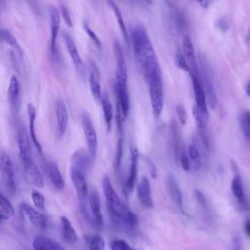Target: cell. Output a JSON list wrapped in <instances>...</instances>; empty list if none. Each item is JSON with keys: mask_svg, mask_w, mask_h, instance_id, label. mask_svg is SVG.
Here are the masks:
<instances>
[{"mask_svg": "<svg viewBox=\"0 0 250 250\" xmlns=\"http://www.w3.org/2000/svg\"><path fill=\"white\" fill-rule=\"evenodd\" d=\"M21 209L25 214V216L28 218L29 222L34 227H36L37 229H44L46 228L47 220L43 214L36 211L34 208H32L27 203H21Z\"/></svg>", "mask_w": 250, "mask_h": 250, "instance_id": "e0dca14e", "label": "cell"}, {"mask_svg": "<svg viewBox=\"0 0 250 250\" xmlns=\"http://www.w3.org/2000/svg\"><path fill=\"white\" fill-rule=\"evenodd\" d=\"M88 206H89V210L92 215L95 227L98 229L102 228L103 214H102V207H101V198L96 188H92L88 194Z\"/></svg>", "mask_w": 250, "mask_h": 250, "instance_id": "9c48e42d", "label": "cell"}, {"mask_svg": "<svg viewBox=\"0 0 250 250\" xmlns=\"http://www.w3.org/2000/svg\"><path fill=\"white\" fill-rule=\"evenodd\" d=\"M103 189L111 222L127 233L134 232L138 227L139 219L120 199L107 176L103 179Z\"/></svg>", "mask_w": 250, "mask_h": 250, "instance_id": "7a4b0ae2", "label": "cell"}, {"mask_svg": "<svg viewBox=\"0 0 250 250\" xmlns=\"http://www.w3.org/2000/svg\"><path fill=\"white\" fill-rule=\"evenodd\" d=\"M20 91H21L20 81L16 75H12L10 78V83L7 91V97H8L9 104L13 108L16 107V104L18 103V100L20 97Z\"/></svg>", "mask_w": 250, "mask_h": 250, "instance_id": "f546056e", "label": "cell"}, {"mask_svg": "<svg viewBox=\"0 0 250 250\" xmlns=\"http://www.w3.org/2000/svg\"><path fill=\"white\" fill-rule=\"evenodd\" d=\"M104 240L100 234H94L88 238L89 250H104Z\"/></svg>", "mask_w": 250, "mask_h": 250, "instance_id": "8d00e7d4", "label": "cell"}, {"mask_svg": "<svg viewBox=\"0 0 250 250\" xmlns=\"http://www.w3.org/2000/svg\"><path fill=\"white\" fill-rule=\"evenodd\" d=\"M216 26L221 30V31H227L229 29V22L227 21L226 18H220L217 22H216Z\"/></svg>", "mask_w": 250, "mask_h": 250, "instance_id": "bcb514c9", "label": "cell"}, {"mask_svg": "<svg viewBox=\"0 0 250 250\" xmlns=\"http://www.w3.org/2000/svg\"><path fill=\"white\" fill-rule=\"evenodd\" d=\"M138 162H139V150L137 147H132L129 173L123 188L125 195H127V193H130L136 185V179L138 174Z\"/></svg>", "mask_w": 250, "mask_h": 250, "instance_id": "30bf717a", "label": "cell"}, {"mask_svg": "<svg viewBox=\"0 0 250 250\" xmlns=\"http://www.w3.org/2000/svg\"><path fill=\"white\" fill-rule=\"evenodd\" d=\"M101 104H102V108H103V113H104V122L106 125L107 131L111 129V123H112V118H113V108L111 102L109 100V97L106 93L102 95L101 99Z\"/></svg>", "mask_w": 250, "mask_h": 250, "instance_id": "4dcf8cb0", "label": "cell"}, {"mask_svg": "<svg viewBox=\"0 0 250 250\" xmlns=\"http://www.w3.org/2000/svg\"><path fill=\"white\" fill-rule=\"evenodd\" d=\"M83 27H84V30H85V32L88 34V36H89V38L94 42V44L99 48V49H101V47H102V43H101V40H100V38L98 37V35L93 31V29L86 23V22H84L83 23Z\"/></svg>", "mask_w": 250, "mask_h": 250, "instance_id": "7bdbcfd3", "label": "cell"}, {"mask_svg": "<svg viewBox=\"0 0 250 250\" xmlns=\"http://www.w3.org/2000/svg\"><path fill=\"white\" fill-rule=\"evenodd\" d=\"M176 112H177V116H178V119H179L180 123L182 125H185L187 123L188 114H187V111H186V108L184 107V105L178 104L177 107H176Z\"/></svg>", "mask_w": 250, "mask_h": 250, "instance_id": "f6af8a7d", "label": "cell"}, {"mask_svg": "<svg viewBox=\"0 0 250 250\" xmlns=\"http://www.w3.org/2000/svg\"><path fill=\"white\" fill-rule=\"evenodd\" d=\"M94 159L92 158L90 152L88 149L80 148L74 152V154L71 157V167H75L84 173L87 172V170L90 168L91 162Z\"/></svg>", "mask_w": 250, "mask_h": 250, "instance_id": "2e32d148", "label": "cell"}, {"mask_svg": "<svg viewBox=\"0 0 250 250\" xmlns=\"http://www.w3.org/2000/svg\"><path fill=\"white\" fill-rule=\"evenodd\" d=\"M50 16V49L52 54H55L56 43L61 29V14L55 7L49 8Z\"/></svg>", "mask_w": 250, "mask_h": 250, "instance_id": "8fae6325", "label": "cell"}, {"mask_svg": "<svg viewBox=\"0 0 250 250\" xmlns=\"http://www.w3.org/2000/svg\"><path fill=\"white\" fill-rule=\"evenodd\" d=\"M243 230L244 233L250 238V215L247 216L243 222Z\"/></svg>", "mask_w": 250, "mask_h": 250, "instance_id": "c3c4849f", "label": "cell"}, {"mask_svg": "<svg viewBox=\"0 0 250 250\" xmlns=\"http://www.w3.org/2000/svg\"><path fill=\"white\" fill-rule=\"evenodd\" d=\"M175 64L181 70H184V71H187V72L189 71L188 62L185 59V56H184L183 52L180 51V50H177L176 53H175Z\"/></svg>", "mask_w": 250, "mask_h": 250, "instance_id": "74e56055", "label": "cell"}, {"mask_svg": "<svg viewBox=\"0 0 250 250\" xmlns=\"http://www.w3.org/2000/svg\"><path fill=\"white\" fill-rule=\"evenodd\" d=\"M245 92H246V95L250 98V81L246 84V87H245Z\"/></svg>", "mask_w": 250, "mask_h": 250, "instance_id": "f907efd6", "label": "cell"}, {"mask_svg": "<svg viewBox=\"0 0 250 250\" xmlns=\"http://www.w3.org/2000/svg\"><path fill=\"white\" fill-rule=\"evenodd\" d=\"M24 172L26 174V176L28 177V179L30 180V182L37 188H41L44 187V179L43 176L40 172V170L38 169L37 165L34 163V161H31L27 164L22 165Z\"/></svg>", "mask_w": 250, "mask_h": 250, "instance_id": "d4e9b609", "label": "cell"}, {"mask_svg": "<svg viewBox=\"0 0 250 250\" xmlns=\"http://www.w3.org/2000/svg\"><path fill=\"white\" fill-rule=\"evenodd\" d=\"M191 81H192V88L194 93V99H195V106L201 113V115L208 120V109H207V101L206 96L203 90V87L201 85L200 81V75L197 74H190Z\"/></svg>", "mask_w": 250, "mask_h": 250, "instance_id": "ba28073f", "label": "cell"}, {"mask_svg": "<svg viewBox=\"0 0 250 250\" xmlns=\"http://www.w3.org/2000/svg\"><path fill=\"white\" fill-rule=\"evenodd\" d=\"M182 47H183V54L185 56V59L188 62V65L189 68V71H188L189 74H195V75L199 74L194 48H193L191 39L189 38L188 35L184 36Z\"/></svg>", "mask_w": 250, "mask_h": 250, "instance_id": "7c38bea8", "label": "cell"}, {"mask_svg": "<svg viewBox=\"0 0 250 250\" xmlns=\"http://www.w3.org/2000/svg\"><path fill=\"white\" fill-rule=\"evenodd\" d=\"M239 124L244 137L250 142V111L245 110L240 114Z\"/></svg>", "mask_w": 250, "mask_h": 250, "instance_id": "d590c367", "label": "cell"}, {"mask_svg": "<svg viewBox=\"0 0 250 250\" xmlns=\"http://www.w3.org/2000/svg\"><path fill=\"white\" fill-rule=\"evenodd\" d=\"M81 125H82L83 133L87 143L88 150L92 158L95 160L97 156V150H98V137H97L95 127L92 123V120L87 112H83L81 115Z\"/></svg>", "mask_w": 250, "mask_h": 250, "instance_id": "5b68a950", "label": "cell"}, {"mask_svg": "<svg viewBox=\"0 0 250 250\" xmlns=\"http://www.w3.org/2000/svg\"><path fill=\"white\" fill-rule=\"evenodd\" d=\"M171 128V136H172V147H173V153L176 161H179V156L181 153L182 148L184 147V145L182 143V138H181V132L179 130V127L175 120L171 122L170 125Z\"/></svg>", "mask_w": 250, "mask_h": 250, "instance_id": "f1b7e54d", "label": "cell"}, {"mask_svg": "<svg viewBox=\"0 0 250 250\" xmlns=\"http://www.w3.org/2000/svg\"><path fill=\"white\" fill-rule=\"evenodd\" d=\"M194 197L197 201V204L199 205L200 209L203 211V213L207 216L208 213H209V210H208V204H207V199L205 198L204 194L200 191V190H194Z\"/></svg>", "mask_w": 250, "mask_h": 250, "instance_id": "ab89813d", "label": "cell"}, {"mask_svg": "<svg viewBox=\"0 0 250 250\" xmlns=\"http://www.w3.org/2000/svg\"><path fill=\"white\" fill-rule=\"evenodd\" d=\"M110 250H138L123 239H113L110 242Z\"/></svg>", "mask_w": 250, "mask_h": 250, "instance_id": "f35d334b", "label": "cell"}, {"mask_svg": "<svg viewBox=\"0 0 250 250\" xmlns=\"http://www.w3.org/2000/svg\"><path fill=\"white\" fill-rule=\"evenodd\" d=\"M188 155L189 158V161L191 162V165L194 167L195 170H197L200 166V152L195 143H190L188 147Z\"/></svg>", "mask_w": 250, "mask_h": 250, "instance_id": "e575fe53", "label": "cell"}, {"mask_svg": "<svg viewBox=\"0 0 250 250\" xmlns=\"http://www.w3.org/2000/svg\"><path fill=\"white\" fill-rule=\"evenodd\" d=\"M179 162H180L183 170H185L187 172H188L190 170V161H189L188 151L186 150L185 146L181 150V153L179 156Z\"/></svg>", "mask_w": 250, "mask_h": 250, "instance_id": "60d3db41", "label": "cell"}, {"mask_svg": "<svg viewBox=\"0 0 250 250\" xmlns=\"http://www.w3.org/2000/svg\"><path fill=\"white\" fill-rule=\"evenodd\" d=\"M61 224H62V233L64 241L70 245H74L78 240V235L71 222L65 216H62Z\"/></svg>", "mask_w": 250, "mask_h": 250, "instance_id": "4316f807", "label": "cell"}, {"mask_svg": "<svg viewBox=\"0 0 250 250\" xmlns=\"http://www.w3.org/2000/svg\"><path fill=\"white\" fill-rule=\"evenodd\" d=\"M0 40L3 41L4 43L8 44L13 50H15L16 53L20 54V56L22 55V50L21 47L17 40V38L7 29H0Z\"/></svg>", "mask_w": 250, "mask_h": 250, "instance_id": "d6a6232c", "label": "cell"}, {"mask_svg": "<svg viewBox=\"0 0 250 250\" xmlns=\"http://www.w3.org/2000/svg\"><path fill=\"white\" fill-rule=\"evenodd\" d=\"M47 173L55 188H57L58 190H62L64 187V181L57 164L54 162H49L47 165Z\"/></svg>", "mask_w": 250, "mask_h": 250, "instance_id": "83f0119b", "label": "cell"}, {"mask_svg": "<svg viewBox=\"0 0 250 250\" xmlns=\"http://www.w3.org/2000/svg\"><path fill=\"white\" fill-rule=\"evenodd\" d=\"M115 94L117 103L116 104L120 107V110L122 112V115L125 118H127L130 108V100H129V93H128V87H127V78H121V77H115Z\"/></svg>", "mask_w": 250, "mask_h": 250, "instance_id": "8992f818", "label": "cell"}, {"mask_svg": "<svg viewBox=\"0 0 250 250\" xmlns=\"http://www.w3.org/2000/svg\"><path fill=\"white\" fill-rule=\"evenodd\" d=\"M62 38H63V42L65 44L66 50L74 63V65L76 66L77 69H80L83 67V61L81 59V56L78 52V49L76 47L75 42L73 41L72 37L67 33V32H63L62 34Z\"/></svg>", "mask_w": 250, "mask_h": 250, "instance_id": "44dd1931", "label": "cell"}, {"mask_svg": "<svg viewBox=\"0 0 250 250\" xmlns=\"http://www.w3.org/2000/svg\"><path fill=\"white\" fill-rule=\"evenodd\" d=\"M166 190L169 194L172 201L178 206V208L184 213V205H183V194L182 190L178 185V182L174 178L172 174H169L166 178Z\"/></svg>", "mask_w": 250, "mask_h": 250, "instance_id": "5bb4252c", "label": "cell"}, {"mask_svg": "<svg viewBox=\"0 0 250 250\" xmlns=\"http://www.w3.org/2000/svg\"><path fill=\"white\" fill-rule=\"evenodd\" d=\"M32 246L34 250H64L58 241L42 235L34 238Z\"/></svg>", "mask_w": 250, "mask_h": 250, "instance_id": "cb8c5ba5", "label": "cell"}, {"mask_svg": "<svg viewBox=\"0 0 250 250\" xmlns=\"http://www.w3.org/2000/svg\"><path fill=\"white\" fill-rule=\"evenodd\" d=\"M152 1H153V0H145V2H146V4H148V5H150V4L152 3Z\"/></svg>", "mask_w": 250, "mask_h": 250, "instance_id": "816d5d0a", "label": "cell"}, {"mask_svg": "<svg viewBox=\"0 0 250 250\" xmlns=\"http://www.w3.org/2000/svg\"><path fill=\"white\" fill-rule=\"evenodd\" d=\"M230 250H242V243L239 236H234L231 240Z\"/></svg>", "mask_w": 250, "mask_h": 250, "instance_id": "7dc6e473", "label": "cell"}, {"mask_svg": "<svg viewBox=\"0 0 250 250\" xmlns=\"http://www.w3.org/2000/svg\"><path fill=\"white\" fill-rule=\"evenodd\" d=\"M137 194L138 198L141 202V204L145 208H152L153 207V202H152V197H151V189H150V183L148 179L145 176L141 179V181L138 184L137 187Z\"/></svg>", "mask_w": 250, "mask_h": 250, "instance_id": "9a60e30c", "label": "cell"}, {"mask_svg": "<svg viewBox=\"0 0 250 250\" xmlns=\"http://www.w3.org/2000/svg\"><path fill=\"white\" fill-rule=\"evenodd\" d=\"M230 188H231V192H232L234 198L236 199L238 204L241 206V208L248 209L249 205H248V201L245 196L243 183H242V180H241V177L239 176V174L236 173L234 175V177L232 178L231 184H230Z\"/></svg>", "mask_w": 250, "mask_h": 250, "instance_id": "ac0fdd59", "label": "cell"}, {"mask_svg": "<svg viewBox=\"0 0 250 250\" xmlns=\"http://www.w3.org/2000/svg\"><path fill=\"white\" fill-rule=\"evenodd\" d=\"M31 198H32L33 204L37 208L44 209V207H45V197L41 192H39L37 190H33L32 193H31Z\"/></svg>", "mask_w": 250, "mask_h": 250, "instance_id": "b9f144b4", "label": "cell"}, {"mask_svg": "<svg viewBox=\"0 0 250 250\" xmlns=\"http://www.w3.org/2000/svg\"><path fill=\"white\" fill-rule=\"evenodd\" d=\"M130 40L136 62L141 68L145 80L146 81L155 73H160L161 69L158 59L146 28L141 24L135 25L131 30Z\"/></svg>", "mask_w": 250, "mask_h": 250, "instance_id": "6da1fadb", "label": "cell"}, {"mask_svg": "<svg viewBox=\"0 0 250 250\" xmlns=\"http://www.w3.org/2000/svg\"><path fill=\"white\" fill-rule=\"evenodd\" d=\"M192 114H193V117H194V120H195L198 136H199L203 146L208 149L209 148V139H208L207 131H206L207 119H205L201 115V113L199 112V110L196 108L195 105L192 107Z\"/></svg>", "mask_w": 250, "mask_h": 250, "instance_id": "7402d4cb", "label": "cell"}, {"mask_svg": "<svg viewBox=\"0 0 250 250\" xmlns=\"http://www.w3.org/2000/svg\"><path fill=\"white\" fill-rule=\"evenodd\" d=\"M247 39L250 41V28H249V30H248V34H247Z\"/></svg>", "mask_w": 250, "mask_h": 250, "instance_id": "f5cc1de1", "label": "cell"}, {"mask_svg": "<svg viewBox=\"0 0 250 250\" xmlns=\"http://www.w3.org/2000/svg\"><path fill=\"white\" fill-rule=\"evenodd\" d=\"M56 118L58 135L59 137H62L68 125V111L64 102L61 99L56 102Z\"/></svg>", "mask_w": 250, "mask_h": 250, "instance_id": "4fadbf2b", "label": "cell"}, {"mask_svg": "<svg viewBox=\"0 0 250 250\" xmlns=\"http://www.w3.org/2000/svg\"><path fill=\"white\" fill-rule=\"evenodd\" d=\"M14 207L10 200L0 193V217L1 219H10L14 215Z\"/></svg>", "mask_w": 250, "mask_h": 250, "instance_id": "836d02e7", "label": "cell"}, {"mask_svg": "<svg viewBox=\"0 0 250 250\" xmlns=\"http://www.w3.org/2000/svg\"><path fill=\"white\" fill-rule=\"evenodd\" d=\"M108 2V5L110 6L111 10L113 11V14L115 15V18L117 20V23H118V26L122 32V35L124 37V40L126 41V43L128 44L129 43V35H128V30H127V27H126V24L124 22V20H123V17H122V14H121V11L119 9V7L117 6V4L113 1V0H107Z\"/></svg>", "mask_w": 250, "mask_h": 250, "instance_id": "1f68e13d", "label": "cell"}, {"mask_svg": "<svg viewBox=\"0 0 250 250\" xmlns=\"http://www.w3.org/2000/svg\"><path fill=\"white\" fill-rule=\"evenodd\" d=\"M0 171L7 190L11 194H14L17 190L15 169L11 157L5 151L0 152Z\"/></svg>", "mask_w": 250, "mask_h": 250, "instance_id": "277c9868", "label": "cell"}, {"mask_svg": "<svg viewBox=\"0 0 250 250\" xmlns=\"http://www.w3.org/2000/svg\"><path fill=\"white\" fill-rule=\"evenodd\" d=\"M17 141L19 146V154L22 165L33 161L32 147L29 134L24 127H20L17 134Z\"/></svg>", "mask_w": 250, "mask_h": 250, "instance_id": "52a82bcc", "label": "cell"}, {"mask_svg": "<svg viewBox=\"0 0 250 250\" xmlns=\"http://www.w3.org/2000/svg\"><path fill=\"white\" fill-rule=\"evenodd\" d=\"M89 86L90 91L93 98L96 101H101L102 99V87H101V79L100 72L95 63H92L89 72Z\"/></svg>", "mask_w": 250, "mask_h": 250, "instance_id": "ffe728a7", "label": "cell"}, {"mask_svg": "<svg viewBox=\"0 0 250 250\" xmlns=\"http://www.w3.org/2000/svg\"><path fill=\"white\" fill-rule=\"evenodd\" d=\"M113 52L115 56V61H116V72L115 76H120V77H128V72H127V65H126V61L125 57L123 55V51L121 49L120 44L115 41L113 45Z\"/></svg>", "mask_w": 250, "mask_h": 250, "instance_id": "484cf974", "label": "cell"}, {"mask_svg": "<svg viewBox=\"0 0 250 250\" xmlns=\"http://www.w3.org/2000/svg\"><path fill=\"white\" fill-rule=\"evenodd\" d=\"M26 112H27V117H28V129H29V137H30V140L31 142L33 143V145L35 146V147L37 148L38 152L40 154L43 153V150H42V146H41V144L36 136V133H35V118H36V109H35V106L29 103L27 104L26 105Z\"/></svg>", "mask_w": 250, "mask_h": 250, "instance_id": "d6986e66", "label": "cell"}, {"mask_svg": "<svg viewBox=\"0 0 250 250\" xmlns=\"http://www.w3.org/2000/svg\"><path fill=\"white\" fill-rule=\"evenodd\" d=\"M0 221H1V217H0Z\"/></svg>", "mask_w": 250, "mask_h": 250, "instance_id": "db71d44e", "label": "cell"}, {"mask_svg": "<svg viewBox=\"0 0 250 250\" xmlns=\"http://www.w3.org/2000/svg\"><path fill=\"white\" fill-rule=\"evenodd\" d=\"M198 3L203 7V8H207L208 5H209V2L210 0H197Z\"/></svg>", "mask_w": 250, "mask_h": 250, "instance_id": "681fc988", "label": "cell"}, {"mask_svg": "<svg viewBox=\"0 0 250 250\" xmlns=\"http://www.w3.org/2000/svg\"><path fill=\"white\" fill-rule=\"evenodd\" d=\"M60 14L62 17V19H63L64 22L66 23V25L71 27L73 25L72 20H71V17H70V13H69V11H68V9H67V7L65 5L61 4V12H60Z\"/></svg>", "mask_w": 250, "mask_h": 250, "instance_id": "ee69618b", "label": "cell"}, {"mask_svg": "<svg viewBox=\"0 0 250 250\" xmlns=\"http://www.w3.org/2000/svg\"><path fill=\"white\" fill-rule=\"evenodd\" d=\"M200 81H201V85L203 87V90H204V93L206 96V101H207L208 104L210 105V107L212 109H214L217 105V96L215 93L213 83H212L210 77L208 76V74L206 73V71H204L203 77L200 78Z\"/></svg>", "mask_w": 250, "mask_h": 250, "instance_id": "603a6c76", "label": "cell"}, {"mask_svg": "<svg viewBox=\"0 0 250 250\" xmlns=\"http://www.w3.org/2000/svg\"><path fill=\"white\" fill-rule=\"evenodd\" d=\"M148 84L149 100L152 109V114L155 119L159 118L164 104V95H163V84L161 78V72L151 75L146 81Z\"/></svg>", "mask_w": 250, "mask_h": 250, "instance_id": "3957f363", "label": "cell"}]
</instances>
